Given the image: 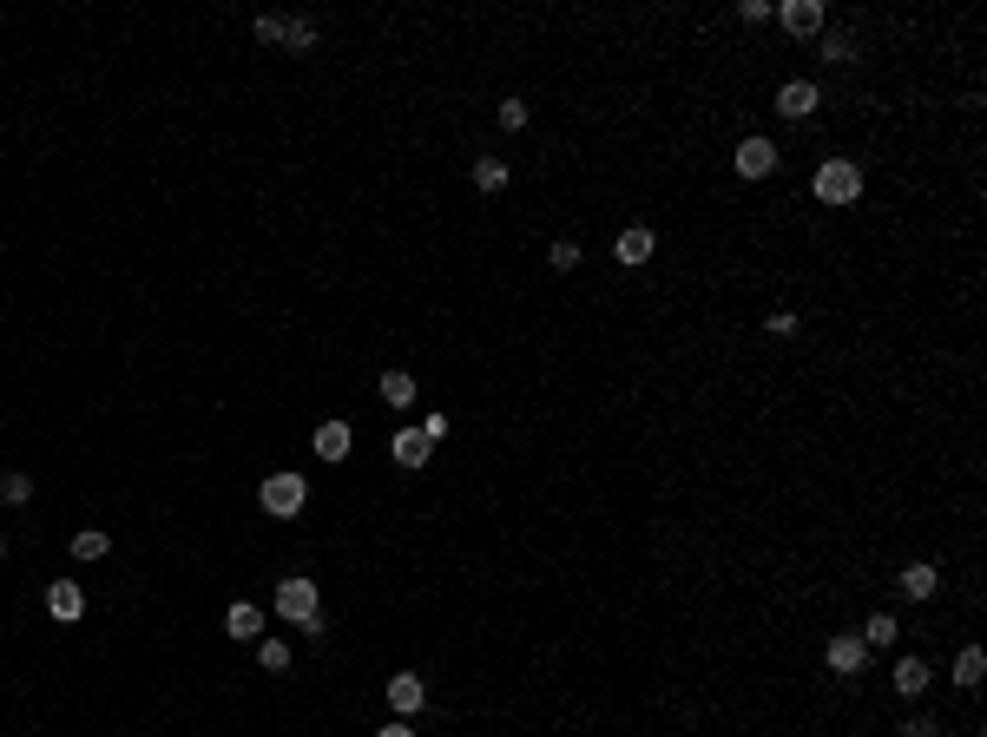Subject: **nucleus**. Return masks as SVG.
<instances>
[{
	"label": "nucleus",
	"instance_id": "dca6fc26",
	"mask_svg": "<svg viewBox=\"0 0 987 737\" xmlns=\"http://www.w3.org/2000/svg\"><path fill=\"white\" fill-rule=\"evenodd\" d=\"M856 639L869 645V652H882V645H895V639H902V626H895V612H876V619H869V626H862Z\"/></svg>",
	"mask_w": 987,
	"mask_h": 737
},
{
	"label": "nucleus",
	"instance_id": "a878e982",
	"mask_svg": "<svg viewBox=\"0 0 987 737\" xmlns=\"http://www.w3.org/2000/svg\"><path fill=\"white\" fill-rule=\"evenodd\" d=\"M0 494H7V501H33V481H27V474H7V481H0Z\"/></svg>",
	"mask_w": 987,
	"mask_h": 737
},
{
	"label": "nucleus",
	"instance_id": "7ed1b4c3",
	"mask_svg": "<svg viewBox=\"0 0 987 737\" xmlns=\"http://www.w3.org/2000/svg\"><path fill=\"white\" fill-rule=\"evenodd\" d=\"M277 619H290V626L323 619V606H316V580H283L277 586Z\"/></svg>",
	"mask_w": 987,
	"mask_h": 737
},
{
	"label": "nucleus",
	"instance_id": "412c9836",
	"mask_svg": "<svg viewBox=\"0 0 987 737\" xmlns=\"http://www.w3.org/2000/svg\"><path fill=\"white\" fill-rule=\"evenodd\" d=\"M283 47L310 53V47H316V27H310V20H283Z\"/></svg>",
	"mask_w": 987,
	"mask_h": 737
},
{
	"label": "nucleus",
	"instance_id": "ddd939ff",
	"mask_svg": "<svg viewBox=\"0 0 987 737\" xmlns=\"http://www.w3.org/2000/svg\"><path fill=\"white\" fill-rule=\"evenodd\" d=\"M224 632H231V639H264V612H257L251 599H237V606L224 612Z\"/></svg>",
	"mask_w": 987,
	"mask_h": 737
},
{
	"label": "nucleus",
	"instance_id": "bb28decb",
	"mask_svg": "<svg viewBox=\"0 0 987 737\" xmlns=\"http://www.w3.org/2000/svg\"><path fill=\"white\" fill-rule=\"evenodd\" d=\"M764 330H770V336H797V316L777 310V316H764Z\"/></svg>",
	"mask_w": 987,
	"mask_h": 737
},
{
	"label": "nucleus",
	"instance_id": "c756f323",
	"mask_svg": "<svg viewBox=\"0 0 987 737\" xmlns=\"http://www.w3.org/2000/svg\"><path fill=\"white\" fill-rule=\"evenodd\" d=\"M0 553H7V534H0Z\"/></svg>",
	"mask_w": 987,
	"mask_h": 737
},
{
	"label": "nucleus",
	"instance_id": "a211bd4d",
	"mask_svg": "<svg viewBox=\"0 0 987 737\" xmlns=\"http://www.w3.org/2000/svg\"><path fill=\"white\" fill-rule=\"evenodd\" d=\"M981 678H987V652H981V645H968V652H961V659H955V685H981Z\"/></svg>",
	"mask_w": 987,
	"mask_h": 737
},
{
	"label": "nucleus",
	"instance_id": "6e6552de",
	"mask_svg": "<svg viewBox=\"0 0 987 737\" xmlns=\"http://www.w3.org/2000/svg\"><path fill=\"white\" fill-rule=\"evenodd\" d=\"M422 698H428V685L415 672H395L389 678V711L395 718H415V711H422Z\"/></svg>",
	"mask_w": 987,
	"mask_h": 737
},
{
	"label": "nucleus",
	"instance_id": "393cba45",
	"mask_svg": "<svg viewBox=\"0 0 987 737\" xmlns=\"http://www.w3.org/2000/svg\"><path fill=\"white\" fill-rule=\"evenodd\" d=\"M257 40H264V47H277V40H283V14H257Z\"/></svg>",
	"mask_w": 987,
	"mask_h": 737
},
{
	"label": "nucleus",
	"instance_id": "6ab92c4d",
	"mask_svg": "<svg viewBox=\"0 0 987 737\" xmlns=\"http://www.w3.org/2000/svg\"><path fill=\"white\" fill-rule=\"evenodd\" d=\"M501 185H507L501 158H474V191H501Z\"/></svg>",
	"mask_w": 987,
	"mask_h": 737
},
{
	"label": "nucleus",
	"instance_id": "f257e3e1",
	"mask_svg": "<svg viewBox=\"0 0 987 737\" xmlns=\"http://www.w3.org/2000/svg\"><path fill=\"white\" fill-rule=\"evenodd\" d=\"M816 198L830 204V211L856 204L862 198V165L856 158H823V165H816Z\"/></svg>",
	"mask_w": 987,
	"mask_h": 737
},
{
	"label": "nucleus",
	"instance_id": "c85d7f7f",
	"mask_svg": "<svg viewBox=\"0 0 987 737\" xmlns=\"http://www.w3.org/2000/svg\"><path fill=\"white\" fill-rule=\"evenodd\" d=\"M376 737H415V731H408V724H382Z\"/></svg>",
	"mask_w": 987,
	"mask_h": 737
},
{
	"label": "nucleus",
	"instance_id": "4be33fe9",
	"mask_svg": "<svg viewBox=\"0 0 987 737\" xmlns=\"http://www.w3.org/2000/svg\"><path fill=\"white\" fill-rule=\"evenodd\" d=\"M257 659H264V672H290V645H283V639H264V645H257Z\"/></svg>",
	"mask_w": 987,
	"mask_h": 737
},
{
	"label": "nucleus",
	"instance_id": "39448f33",
	"mask_svg": "<svg viewBox=\"0 0 987 737\" xmlns=\"http://www.w3.org/2000/svg\"><path fill=\"white\" fill-rule=\"evenodd\" d=\"M777 27L784 33H797V40H810V33H823V7H816V0H784V7H777Z\"/></svg>",
	"mask_w": 987,
	"mask_h": 737
},
{
	"label": "nucleus",
	"instance_id": "423d86ee",
	"mask_svg": "<svg viewBox=\"0 0 987 737\" xmlns=\"http://www.w3.org/2000/svg\"><path fill=\"white\" fill-rule=\"evenodd\" d=\"M816 106H823L816 79H784V86H777V112H784V119H810Z\"/></svg>",
	"mask_w": 987,
	"mask_h": 737
},
{
	"label": "nucleus",
	"instance_id": "f03ea898",
	"mask_svg": "<svg viewBox=\"0 0 987 737\" xmlns=\"http://www.w3.org/2000/svg\"><path fill=\"white\" fill-rule=\"evenodd\" d=\"M257 501H264V514L297 520V514H303V501H310V481H303V474H264Z\"/></svg>",
	"mask_w": 987,
	"mask_h": 737
},
{
	"label": "nucleus",
	"instance_id": "0eeeda50",
	"mask_svg": "<svg viewBox=\"0 0 987 737\" xmlns=\"http://www.w3.org/2000/svg\"><path fill=\"white\" fill-rule=\"evenodd\" d=\"M777 172V145L770 139H744L737 145V178H770Z\"/></svg>",
	"mask_w": 987,
	"mask_h": 737
},
{
	"label": "nucleus",
	"instance_id": "aec40b11",
	"mask_svg": "<svg viewBox=\"0 0 987 737\" xmlns=\"http://www.w3.org/2000/svg\"><path fill=\"white\" fill-rule=\"evenodd\" d=\"M106 547H112V540L99 534V527H86V534H73V560H106Z\"/></svg>",
	"mask_w": 987,
	"mask_h": 737
},
{
	"label": "nucleus",
	"instance_id": "9b49d317",
	"mask_svg": "<svg viewBox=\"0 0 987 737\" xmlns=\"http://www.w3.org/2000/svg\"><path fill=\"white\" fill-rule=\"evenodd\" d=\"M47 612H53V619H66V626H73L79 612H86V593H79L73 580H53V586H47Z\"/></svg>",
	"mask_w": 987,
	"mask_h": 737
},
{
	"label": "nucleus",
	"instance_id": "9d476101",
	"mask_svg": "<svg viewBox=\"0 0 987 737\" xmlns=\"http://www.w3.org/2000/svg\"><path fill=\"white\" fill-rule=\"evenodd\" d=\"M349 448H356L349 422H316V461H349Z\"/></svg>",
	"mask_w": 987,
	"mask_h": 737
},
{
	"label": "nucleus",
	"instance_id": "cd10ccee",
	"mask_svg": "<svg viewBox=\"0 0 987 737\" xmlns=\"http://www.w3.org/2000/svg\"><path fill=\"white\" fill-rule=\"evenodd\" d=\"M895 737H935V718H909V724H902Z\"/></svg>",
	"mask_w": 987,
	"mask_h": 737
},
{
	"label": "nucleus",
	"instance_id": "5701e85b",
	"mask_svg": "<svg viewBox=\"0 0 987 737\" xmlns=\"http://www.w3.org/2000/svg\"><path fill=\"white\" fill-rule=\"evenodd\" d=\"M494 119H501V132H527V99H501Z\"/></svg>",
	"mask_w": 987,
	"mask_h": 737
},
{
	"label": "nucleus",
	"instance_id": "1a4fd4ad",
	"mask_svg": "<svg viewBox=\"0 0 987 737\" xmlns=\"http://www.w3.org/2000/svg\"><path fill=\"white\" fill-rule=\"evenodd\" d=\"M389 455H395V468H408V474H415V468H428V455H435V441H428L422 428H402Z\"/></svg>",
	"mask_w": 987,
	"mask_h": 737
},
{
	"label": "nucleus",
	"instance_id": "f8f14e48",
	"mask_svg": "<svg viewBox=\"0 0 987 737\" xmlns=\"http://www.w3.org/2000/svg\"><path fill=\"white\" fill-rule=\"evenodd\" d=\"M652 251H658V237L645 231V224H632V231H619V244H612V257H619V264H645Z\"/></svg>",
	"mask_w": 987,
	"mask_h": 737
},
{
	"label": "nucleus",
	"instance_id": "2eb2a0df",
	"mask_svg": "<svg viewBox=\"0 0 987 737\" xmlns=\"http://www.w3.org/2000/svg\"><path fill=\"white\" fill-rule=\"evenodd\" d=\"M928 691V665L922 659H902L895 665V698H922Z\"/></svg>",
	"mask_w": 987,
	"mask_h": 737
},
{
	"label": "nucleus",
	"instance_id": "4468645a",
	"mask_svg": "<svg viewBox=\"0 0 987 737\" xmlns=\"http://www.w3.org/2000/svg\"><path fill=\"white\" fill-rule=\"evenodd\" d=\"M935 586H941V573H935L928 560L902 566V593H909V599H935Z\"/></svg>",
	"mask_w": 987,
	"mask_h": 737
},
{
	"label": "nucleus",
	"instance_id": "b1692460",
	"mask_svg": "<svg viewBox=\"0 0 987 737\" xmlns=\"http://www.w3.org/2000/svg\"><path fill=\"white\" fill-rule=\"evenodd\" d=\"M547 264L553 270H580V244H566V237H560V244L547 251Z\"/></svg>",
	"mask_w": 987,
	"mask_h": 737
},
{
	"label": "nucleus",
	"instance_id": "f3484780",
	"mask_svg": "<svg viewBox=\"0 0 987 737\" xmlns=\"http://www.w3.org/2000/svg\"><path fill=\"white\" fill-rule=\"evenodd\" d=\"M382 402L408 408V402H415V376H408V369H389V376H382Z\"/></svg>",
	"mask_w": 987,
	"mask_h": 737
},
{
	"label": "nucleus",
	"instance_id": "20e7f679",
	"mask_svg": "<svg viewBox=\"0 0 987 737\" xmlns=\"http://www.w3.org/2000/svg\"><path fill=\"white\" fill-rule=\"evenodd\" d=\"M823 659H830V672H836V678H856L862 665H869V645H862L856 632H836V639L823 645Z\"/></svg>",
	"mask_w": 987,
	"mask_h": 737
}]
</instances>
